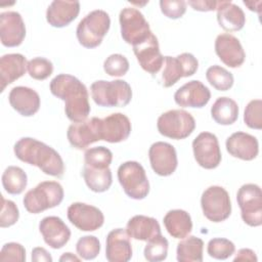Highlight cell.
<instances>
[{
	"label": "cell",
	"instance_id": "1",
	"mask_svg": "<svg viewBox=\"0 0 262 262\" xmlns=\"http://www.w3.org/2000/svg\"><path fill=\"white\" fill-rule=\"evenodd\" d=\"M49 89L55 97L64 101V113L70 121L76 123L87 119L91 111L89 93L78 78L69 74H59L51 80Z\"/></svg>",
	"mask_w": 262,
	"mask_h": 262
},
{
	"label": "cell",
	"instance_id": "2",
	"mask_svg": "<svg viewBox=\"0 0 262 262\" xmlns=\"http://www.w3.org/2000/svg\"><path fill=\"white\" fill-rule=\"evenodd\" d=\"M13 151L19 161L38 167L46 175L60 178L64 173V164L60 155L51 146L35 138L18 139L13 146Z\"/></svg>",
	"mask_w": 262,
	"mask_h": 262
},
{
	"label": "cell",
	"instance_id": "3",
	"mask_svg": "<svg viewBox=\"0 0 262 262\" xmlns=\"http://www.w3.org/2000/svg\"><path fill=\"white\" fill-rule=\"evenodd\" d=\"M93 101L103 107H123L132 99L131 86L124 80H98L90 86Z\"/></svg>",
	"mask_w": 262,
	"mask_h": 262
},
{
	"label": "cell",
	"instance_id": "4",
	"mask_svg": "<svg viewBox=\"0 0 262 262\" xmlns=\"http://www.w3.org/2000/svg\"><path fill=\"white\" fill-rule=\"evenodd\" d=\"M111 27V18L106 11L95 9L85 15L78 24L76 35L79 43L85 48L99 46Z\"/></svg>",
	"mask_w": 262,
	"mask_h": 262
},
{
	"label": "cell",
	"instance_id": "5",
	"mask_svg": "<svg viewBox=\"0 0 262 262\" xmlns=\"http://www.w3.org/2000/svg\"><path fill=\"white\" fill-rule=\"evenodd\" d=\"M63 195L64 191L59 182L43 181L25 194L23 203L29 213L39 214L60 205Z\"/></svg>",
	"mask_w": 262,
	"mask_h": 262
},
{
	"label": "cell",
	"instance_id": "6",
	"mask_svg": "<svg viewBox=\"0 0 262 262\" xmlns=\"http://www.w3.org/2000/svg\"><path fill=\"white\" fill-rule=\"evenodd\" d=\"M118 180L130 199L143 200L149 192V182L145 170L136 161H127L120 165Z\"/></svg>",
	"mask_w": 262,
	"mask_h": 262
},
{
	"label": "cell",
	"instance_id": "7",
	"mask_svg": "<svg viewBox=\"0 0 262 262\" xmlns=\"http://www.w3.org/2000/svg\"><path fill=\"white\" fill-rule=\"evenodd\" d=\"M157 128L161 135L180 140L193 132L195 121L191 114L184 110H170L158 118Z\"/></svg>",
	"mask_w": 262,
	"mask_h": 262
},
{
	"label": "cell",
	"instance_id": "8",
	"mask_svg": "<svg viewBox=\"0 0 262 262\" xmlns=\"http://www.w3.org/2000/svg\"><path fill=\"white\" fill-rule=\"evenodd\" d=\"M201 207L204 216L209 221L214 223L222 222L231 214V202L229 193L222 186H209L202 193Z\"/></svg>",
	"mask_w": 262,
	"mask_h": 262
},
{
	"label": "cell",
	"instance_id": "9",
	"mask_svg": "<svg viewBox=\"0 0 262 262\" xmlns=\"http://www.w3.org/2000/svg\"><path fill=\"white\" fill-rule=\"evenodd\" d=\"M119 21L123 40L132 46L143 42L152 33L144 15L135 7L123 8Z\"/></svg>",
	"mask_w": 262,
	"mask_h": 262
},
{
	"label": "cell",
	"instance_id": "10",
	"mask_svg": "<svg viewBox=\"0 0 262 262\" xmlns=\"http://www.w3.org/2000/svg\"><path fill=\"white\" fill-rule=\"evenodd\" d=\"M243 221L252 227L262 224V191L259 185L246 183L236 193Z\"/></svg>",
	"mask_w": 262,
	"mask_h": 262
},
{
	"label": "cell",
	"instance_id": "11",
	"mask_svg": "<svg viewBox=\"0 0 262 262\" xmlns=\"http://www.w3.org/2000/svg\"><path fill=\"white\" fill-rule=\"evenodd\" d=\"M164 71L162 84L168 88L176 84L181 78L194 75L199 68V61L193 54L184 52L177 56H164Z\"/></svg>",
	"mask_w": 262,
	"mask_h": 262
},
{
	"label": "cell",
	"instance_id": "12",
	"mask_svg": "<svg viewBox=\"0 0 262 262\" xmlns=\"http://www.w3.org/2000/svg\"><path fill=\"white\" fill-rule=\"evenodd\" d=\"M192 151L194 160L204 169H215L221 163L219 141L217 136L211 132H202L193 139Z\"/></svg>",
	"mask_w": 262,
	"mask_h": 262
},
{
	"label": "cell",
	"instance_id": "13",
	"mask_svg": "<svg viewBox=\"0 0 262 262\" xmlns=\"http://www.w3.org/2000/svg\"><path fill=\"white\" fill-rule=\"evenodd\" d=\"M102 119L93 117L69 126L67 137L70 144L77 149H85L90 144L102 140Z\"/></svg>",
	"mask_w": 262,
	"mask_h": 262
},
{
	"label": "cell",
	"instance_id": "14",
	"mask_svg": "<svg viewBox=\"0 0 262 262\" xmlns=\"http://www.w3.org/2000/svg\"><path fill=\"white\" fill-rule=\"evenodd\" d=\"M69 221L82 231H95L104 223V216L102 212L85 203H73L68 208Z\"/></svg>",
	"mask_w": 262,
	"mask_h": 262
},
{
	"label": "cell",
	"instance_id": "15",
	"mask_svg": "<svg viewBox=\"0 0 262 262\" xmlns=\"http://www.w3.org/2000/svg\"><path fill=\"white\" fill-rule=\"evenodd\" d=\"M148 158L151 169L159 176L172 175L178 165L175 147L164 141L152 143L148 149Z\"/></svg>",
	"mask_w": 262,
	"mask_h": 262
},
{
	"label": "cell",
	"instance_id": "16",
	"mask_svg": "<svg viewBox=\"0 0 262 262\" xmlns=\"http://www.w3.org/2000/svg\"><path fill=\"white\" fill-rule=\"evenodd\" d=\"M139 66L148 74H157L164 64V56L160 51L158 38L151 33L143 42L132 46Z\"/></svg>",
	"mask_w": 262,
	"mask_h": 262
},
{
	"label": "cell",
	"instance_id": "17",
	"mask_svg": "<svg viewBox=\"0 0 262 262\" xmlns=\"http://www.w3.org/2000/svg\"><path fill=\"white\" fill-rule=\"evenodd\" d=\"M215 52L225 66L232 69L241 67L246 59V53L239 40L228 33L217 36Z\"/></svg>",
	"mask_w": 262,
	"mask_h": 262
},
{
	"label": "cell",
	"instance_id": "18",
	"mask_svg": "<svg viewBox=\"0 0 262 262\" xmlns=\"http://www.w3.org/2000/svg\"><path fill=\"white\" fill-rule=\"evenodd\" d=\"M26 37V25L16 11H5L0 14V39L5 47L19 46Z\"/></svg>",
	"mask_w": 262,
	"mask_h": 262
},
{
	"label": "cell",
	"instance_id": "19",
	"mask_svg": "<svg viewBox=\"0 0 262 262\" xmlns=\"http://www.w3.org/2000/svg\"><path fill=\"white\" fill-rule=\"evenodd\" d=\"M211 98L209 88L199 80H192L176 90L174 100L181 107H204Z\"/></svg>",
	"mask_w": 262,
	"mask_h": 262
},
{
	"label": "cell",
	"instance_id": "20",
	"mask_svg": "<svg viewBox=\"0 0 262 262\" xmlns=\"http://www.w3.org/2000/svg\"><path fill=\"white\" fill-rule=\"evenodd\" d=\"M39 230L44 242L52 249H61L71 238V230L57 216L44 217L39 223Z\"/></svg>",
	"mask_w": 262,
	"mask_h": 262
},
{
	"label": "cell",
	"instance_id": "21",
	"mask_svg": "<svg viewBox=\"0 0 262 262\" xmlns=\"http://www.w3.org/2000/svg\"><path fill=\"white\" fill-rule=\"evenodd\" d=\"M105 258L110 262H127L132 258V246L126 229L116 228L108 232Z\"/></svg>",
	"mask_w": 262,
	"mask_h": 262
},
{
	"label": "cell",
	"instance_id": "22",
	"mask_svg": "<svg viewBox=\"0 0 262 262\" xmlns=\"http://www.w3.org/2000/svg\"><path fill=\"white\" fill-rule=\"evenodd\" d=\"M226 150L230 156L243 161H252L259 154L258 139L246 132L237 131L227 137Z\"/></svg>",
	"mask_w": 262,
	"mask_h": 262
},
{
	"label": "cell",
	"instance_id": "23",
	"mask_svg": "<svg viewBox=\"0 0 262 262\" xmlns=\"http://www.w3.org/2000/svg\"><path fill=\"white\" fill-rule=\"evenodd\" d=\"M11 107L24 117L34 116L40 108V96L32 88L26 86L13 87L8 94Z\"/></svg>",
	"mask_w": 262,
	"mask_h": 262
},
{
	"label": "cell",
	"instance_id": "24",
	"mask_svg": "<svg viewBox=\"0 0 262 262\" xmlns=\"http://www.w3.org/2000/svg\"><path fill=\"white\" fill-rule=\"evenodd\" d=\"M102 140L118 143L126 140L131 133V122L122 113H114L102 119Z\"/></svg>",
	"mask_w": 262,
	"mask_h": 262
},
{
	"label": "cell",
	"instance_id": "25",
	"mask_svg": "<svg viewBox=\"0 0 262 262\" xmlns=\"http://www.w3.org/2000/svg\"><path fill=\"white\" fill-rule=\"evenodd\" d=\"M80 12L79 1H52L46 10V20L54 28H63L75 20Z\"/></svg>",
	"mask_w": 262,
	"mask_h": 262
},
{
	"label": "cell",
	"instance_id": "26",
	"mask_svg": "<svg viewBox=\"0 0 262 262\" xmlns=\"http://www.w3.org/2000/svg\"><path fill=\"white\" fill-rule=\"evenodd\" d=\"M27 58L20 53L4 54L0 58V81L1 92L13 83L15 80L23 77L27 71Z\"/></svg>",
	"mask_w": 262,
	"mask_h": 262
},
{
	"label": "cell",
	"instance_id": "27",
	"mask_svg": "<svg viewBox=\"0 0 262 262\" xmlns=\"http://www.w3.org/2000/svg\"><path fill=\"white\" fill-rule=\"evenodd\" d=\"M126 231L130 237L144 242L162 233L158 220L144 215H135L130 218L126 226Z\"/></svg>",
	"mask_w": 262,
	"mask_h": 262
},
{
	"label": "cell",
	"instance_id": "28",
	"mask_svg": "<svg viewBox=\"0 0 262 262\" xmlns=\"http://www.w3.org/2000/svg\"><path fill=\"white\" fill-rule=\"evenodd\" d=\"M219 26L227 32H236L244 28L246 16L244 10L230 1H220L217 7Z\"/></svg>",
	"mask_w": 262,
	"mask_h": 262
},
{
	"label": "cell",
	"instance_id": "29",
	"mask_svg": "<svg viewBox=\"0 0 262 262\" xmlns=\"http://www.w3.org/2000/svg\"><path fill=\"white\" fill-rule=\"evenodd\" d=\"M168 233L174 237L182 239L192 230V221L190 215L181 209L170 210L163 219Z\"/></svg>",
	"mask_w": 262,
	"mask_h": 262
},
{
	"label": "cell",
	"instance_id": "30",
	"mask_svg": "<svg viewBox=\"0 0 262 262\" xmlns=\"http://www.w3.org/2000/svg\"><path fill=\"white\" fill-rule=\"evenodd\" d=\"M237 103L227 96L218 97L211 107L212 119L219 125L228 126L233 124L238 118Z\"/></svg>",
	"mask_w": 262,
	"mask_h": 262
},
{
	"label": "cell",
	"instance_id": "31",
	"mask_svg": "<svg viewBox=\"0 0 262 262\" xmlns=\"http://www.w3.org/2000/svg\"><path fill=\"white\" fill-rule=\"evenodd\" d=\"M82 175L88 188L94 192H104L113 183V175L110 167L93 168L84 165Z\"/></svg>",
	"mask_w": 262,
	"mask_h": 262
},
{
	"label": "cell",
	"instance_id": "32",
	"mask_svg": "<svg viewBox=\"0 0 262 262\" xmlns=\"http://www.w3.org/2000/svg\"><path fill=\"white\" fill-rule=\"evenodd\" d=\"M204 242L194 235L186 236L177 244L176 257L179 262H202Z\"/></svg>",
	"mask_w": 262,
	"mask_h": 262
},
{
	"label": "cell",
	"instance_id": "33",
	"mask_svg": "<svg viewBox=\"0 0 262 262\" xmlns=\"http://www.w3.org/2000/svg\"><path fill=\"white\" fill-rule=\"evenodd\" d=\"M28 176L17 166H8L2 174V185L9 194H20L27 187Z\"/></svg>",
	"mask_w": 262,
	"mask_h": 262
},
{
	"label": "cell",
	"instance_id": "34",
	"mask_svg": "<svg viewBox=\"0 0 262 262\" xmlns=\"http://www.w3.org/2000/svg\"><path fill=\"white\" fill-rule=\"evenodd\" d=\"M206 78L210 85L218 91H227L233 86V75L226 69L214 64L206 71Z\"/></svg>",
	"mask_w": 262,
	"mask_h": 262
},
{
	"label": "cell",
	"instance_id": "35",
	"mask_svg": "<svg viewBox=\"0 0 262 262\" xmlns=\"http://www.w3.org/2000/svg\"><path fill=\"white\" fill-rule=\"evenodd\" d=\"M168 239L161 233L152 237L151 239L147 241L143 251L144 258L149 262L163 261L168 256Z\"/></svg>",
	"mask_w": 262,
	"mask_h": 262
},
{
	"label": "cell",
	"instance_id": "36",
	"mask_svg": "<svg viewBox=\"0 0 262 262\" xmlns=\"http://www.w3.org/2000/svg\"><path fill=\"white\" fill-rule=\"evenodd\" d=\"M85 165L93 168H108L113 161V152L105 146L88 148L84 154Z\"/></svg>",
	"mask_w": 262,
	"mask_h": 262
},
{
	"label": "cell",
	"instance_id": "37",
	"mask_svg": "<svg viewBox=\"0 0 262 262\" xmlns=\"http://www.w3.org/2000/svg\"><path fill=\"white\" fill-rule=\"evenodd\" d=\"M207 252L210 257L217 260H225L232 256L235 252L234 244L223 237H215L209 241Z\"/></svg>",
	"mask_w": 262,
	"mask_h": 262
},
{
	"label": "cell",
	"instance_id": "38",
	"mask_svg": "<svg viewBox=\"0 0 262 262\" xmlns=\"http://www.w3.org/2000/svg\"><path fill=\"white\" fill-rule=\"evenodd\" d=\"M76 251L81 259L93 260L100 252V242L94 235H84L78 239Z\"/></svg>",
	"mask_w": 262,
	"mask_h": 262
},
{
	"label": "cell",
	"instance_id": "39",
	"mask_svg": "<svg viewBox=\"0 0 262 262\" xmlns=\"http://www.w3.org/2000/svg\"><path fill=\"white\" fill-rule=\"evenodd\" d=\"M27 70L31 78L42 81L51 76L53 73V64L45 57H34L28 61Z\"/></svg>",
	"mask_w": 262,
	"mask_h": 262
},
{
	"label": "cell",
	"instance_id": "40",
	"mask_svg": "<svg viewBox=\"0 0 262 262\" xmlns=\"http://www.w3.org/2000/svg\"><path fill=\"white\" fill-rule=\"evenodd\" d=\"M103 70L111 77H122L129 71V61L123 54L114 53L104 60Z\"/></svg>",
	"mask_w": 262,
	"mask_h": 262
},
{
	"label": "cell",
	"instance_id": "41",
	"mask_svg": "<svg viewBox=\"0 0 262 262\" xmlns=\"http://www.w3.org/2000/svg\"><path fill=\"white\" fill-rule=\"evenodd\" d=\"M244 122L251 129H256V130L262 129V100L261 99H253L247 104L244 113Z\"/></svg>",
	"mask_w": 262,
	"mask_h": 262
},
{
	"label": "cell",
	"instance_id": "42",
	"mask_svg": "<svg viewBox=\"0 0 262 262\" xmlns=\"http://www.w3.org/2000/svg\"><path fill=\"white\" fill-rule=\"evenodd\" d=\"M1 196V212H0V226L2 228L14 225L19 218V211L14 202L5 200Z\"/></svg>",
	"mask_w": 262,
	"mask_h": 262
},
{
	"label": "cell",
	"instance_id": "43",
	"mask_svg": "<svg viewBox=\"0 0 262 262\" xmlns=\"http://www.w3.org/2000/svg\"><path fill=\"white\" fill-rule=\"evenodd\" d=\"M187 2L183 0H161L160 7L162 13L168 18H180L186 11Z\"/></svg>",
	"mask_w": 262,
	"mask_h": 262
},
{
	"label": "cell",
	"instance_id": "44",
	"mask_svg": "<svg viewBox=\"0 0 262 262\" xmlns=\"http://www.w3.org/2000/svg\"><path fill=\"white\" fill-rule=\"evenodd\" d=\"M0 261H26V249L18 243H7L5 244L0 252Z\"/></svg>",
	"mask_w": 262,
	"mask_h": 262
},
{
	"label": "cell",
	"instance_id": "45",
	"mask_svg": "<svg viewBox=\"0 0 262 262\" xmlns=\"http://www.w3.org/2000/svg\"><path fill=\"white\" fill-rule=\"evenodd\" d=\"M187 3L194 10H198V11H213L217 9L220 1L203 0V1H188Z\"/></svg>",
	"mask_w": 262,
	"mask_h": 262
},
{
	"label": "cell",
	"instance_id": "46",
	"mask_svg": "<svg viewBox=\"0 0 262 262\" xmlns=\"http://www.w3.org/2000/svg\"><path fill=\"white\" fill-rule=\"evenodd\" d=\"M32 261L35 262H52V257L46 249L42 247H36L32 250Z\"/></svg>",
	"mask_w": 262,
	"mask_h": 262
},
{
	"label": "cell",
	"instance_id": "47",
	"mask_svg": "<svg viewBox=\"0 0 262 262\" xmlns=\"http://www.w3.org/2000/svg\"><path fill=\"white\" fill-rule=\"evenodd\" d=\"M258 259H257V256H256V253L251 250V249H248V248H244V249H241L237 251V253L235 254V257L233 259L234 262L236 261H250V262H256Z\"/></svg>",
	"mask_w": 262,
	"mask_h": 262
},
{
	"label": "cell",
	"instance_id": "48",
	"mask_svg": "<svg viewBox=\"0 0 262 262\" xmlns=\"http://www.w3.org/2000/svg\"><path fill=\"white\" fill-rule=\"evenodd\" d=\"M81 260V258L77 257L76 255L68 252V253H63L60 258H59V261L60 262H68V261H76V262H79Z\"/></svg>",
	"mask_w": 262,
	"mask_h": 262
}]
</instances>
